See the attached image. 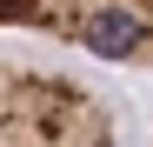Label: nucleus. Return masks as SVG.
<instances>
[{"label":"nucleus","instance_id":"1","mask_svg":"<svg viewBox=\"0 0 153 147\" xmlns=\"http://www.w3.org/2000/svg\"><path fill=\"white\" fill-rule=\"evenodd\" d=\"M0 147H120V120L87 80L0 54Z\"/></svg>","mask_w":153,"mask_h":147},{"label":"nucleus","instance_id":"2","mask_svg":"<svg viewBox=\"0 0 153 147\" xmlns=\"http://www.w3.org/2000/svg\"><path fill=\"white\" fill-rule=\"evenodd\" d=\"M0 34H40L107 67H153V0H0Z\"/></svg>","mask_w":153,"mask_h":147}]
</instances>
